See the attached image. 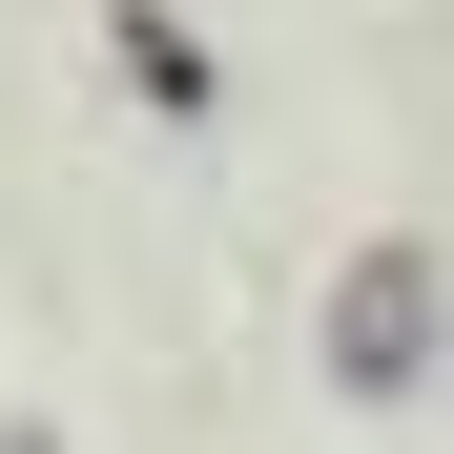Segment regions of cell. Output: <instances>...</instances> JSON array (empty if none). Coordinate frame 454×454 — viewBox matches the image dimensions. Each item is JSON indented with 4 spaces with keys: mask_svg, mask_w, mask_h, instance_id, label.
<instances>
[{
    "mask_svg": "<svg viewBox=\"0 0 454 454\" xmlns=\"http://www.w3.org/2000/svg\"><path fill=\"white\" fill-rule=\"evenodd\" d=\"M331 331H351V372H413V331H434V289H413V269H351V310H331Z\"/></svg>",
    "mask_w": 454,
    "mask_h": 454,
    "instance_id": "cell-1",
    "label": "cell"
}]
</instances>
